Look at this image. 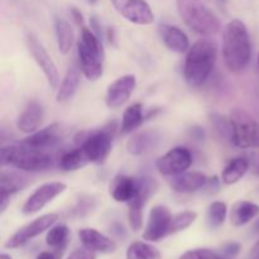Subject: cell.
Instances as JSON below:
<instances>
[{
    "label": "cell",
    "mask_w": 259,
    "mask_h": 259,
    "mask_svg": "<svg viewBox=\"0 0 259 259\" xmlns=\"http://www.w3.org/2000/svg\"><path fill=\"white\" fill-rule=\"evenodd\" d=\"M223 56L225 65L232 72H240L249 65L252 43L249 32L242 20L234 19L225 27Z\"/></svg>",
    "instance_id": "1"
},
{
    "label": "cell",
    "mask_w": 259,
    "mask_h": 259,
    "mask_svg": "<svg viewBox=\"0 0 259 259\" xmlns=\"http://www.w3.org/2000/svg\"><path fill=\"white\" fill-rule=\"evenodd\" d=\"M218 47L212 40L199 39L187 51L184 76L190 86L199 88L211 75L217 63Z\"/></svg>",
    "instance_id": "2"
},
{
    "label": "cell",
    "mask_w": 259,
    "mask_h": 259,
    "mask_svg": "<svg viewBox=\"0 0 259 259\" xmlns=\"http://www.w3.org/2000/svg\"><path fill=\"white\" fill-rule=\"evenodd\" d=\"M77 55L81 72L88 80L98 81L104 73V50L101 39L91 28H81L77 42Z\"/></svg>",
    "instance_id": "3"
},
{
    "label": "cell",
    "mask_w": 259,
    "mask_h": 259,
    "mask_svg": "<svg viewBox=\"0 0 259 259\" xmlns=\"http://www.w3.org/2000/svg\"><path fill=\"white\" fill-rule=\"evenodd\" d=\"M176 7L185 24L195 33L205 37L219 33V19L202 0H176Z\"/></svg>",
    "instance_id": "4"
},
{
    "label": "cell",
    "mask_w": 259,
    "mask_h": 259,
    "mask_svg": "<svg viewBox=\"0 0 259 259\" xmlns=\"http://www.w3.org/2000/svg\"><path fill=\"white\" fill-rule=\"evenodd\" d=\"M116 129V123L113 121L96 131L78 132L75 137V143L82 148L90 163L101 164L110 154Z\"/></svg>",
    "instance_id": "5"
},
{
    "label": "cell",
    "mask_w": 259,
    "mask_h": 259,
    "mask_svg": "<svg viewBox=\"0 0 259 259\" xmlns=\"http://www.w3.org/2000/svg\"><path fill=\"white\" fill-rule=\"evenodd\" d=\"M2 164L27 172H40L51 168L53 159L47 152L27 146H4L2 148Z\"/></svg>",
    "instance_id": "6"
},
{
    "label": "cell",
    "mask_w": 259,
    "mask_h": 259,
    "mask_svg": "<svg viewBox=\"0 0 259 259\" xmlns=\"http://www.w3.org/2000/svg\"><path fill=\"white\" fill-rule=\"evenodd\" d=\"M232 126V142L242 149H259V121L249 111L234 108L229 115Z\"/></svg>",
    "instance_id": "7"
},
{
    "label": "cell",
    "mask_w": 259,
    "mask_h": 259,
    "mask_svg": "<svg viewBox=\"0 0 259 259\" xmlns=\"http://www.w3.org/2000/svg\"><path fill=\"white\" fill-rule=\"evenodd\" d=\"M192 154L186 147H175L156 162L158 172L163 176L175 177L184 174L191 167Z\"/></svg>",
    "instance_id": "8"
},
{
    "label": "cell",
    "mask_w": 259,
    "mask_h": 259,
    "mask_svg": "<svg viewBox=\"0 0 259 259\" xmlns=\"http://www.w3.org/2000/svg\"><path fill=\"white\" fill-rule=\"evenodd\" d=\"M57 214H46L37 218V219L33 220L32 223H29V224L24 225V227H22L20 229H18L17 232L8 239V242L5 243V248H8V249H15V248L22 247V245H24L28 240L38 237V235H40L42 233H45L46 230H50L51 228L57 223Z\"/></svg>",
    "instance_id": "9"
},
{
    "label": "cell",
    "mask_w": 259,
    "mask_h": 259,
    "mask_svg": "<svg viewBox=\"0 0 259 259\" xmlns=\"http://www.w3.org/2000/svg\"><path fill=\"white\" fill-rule=\"evenodd\" d=\"M27 47L29 50L30 55H32L33 60L35 61L37 66L42 70L43 75L47 78L48 85L52 89H57L58 83H60V73H58L55 61L52 60V57L47 52L45 46L38 40V38L35 35L28 34Z\"/></svg>",
    "instance_id": "10"
},
{
    "label": "cell",
    "mask_w": 259,
    "mask_h": 259,
    "mask_svg": "<svg viewBox=\"0 0 259 259\" xmlns=\"http://www.w3.org/2000/svg\"><path fill=\"white\" fill-rule=\"evenodd\" d=\"M172 217L169 209L164 205H156L149 212L148 222L143 233V239L147 242H159L169 235Z\"/></svg>",
    "instance_id": "11"
},
{
    "label": "cell",
    "mask_w": 259,
    "mask_h": 259,
    "mask_svg": "<svg viewBox=\"0 0 259 259\" xmlns=\"http://www.w3.org/2000/svg\"><path fill=\"white\" fill-rule=\"evenodd\" d=\"M114 9L128 22L138 25L153 23L154 14L146 0H110Z\"/></svg>",
    "instance_id": "12"
},
{
    "label": "cell",
    "mask_w": 259,
    "mask_h": 259,
    "mask_svg": "<svg viewBox=\"0 0 259 259\" xmlns=\"http://www.w3.org/2000/svg\"><path fill=\"white\" fill-rule=\"evenodd\" d=\"M66 187H67L66 184L57 181L43 184L24 202V205H23V214L33 215L35 212L40 211L46 205L52 202L58 195L62 194L66 190Z\"/></svg>",
    "instance_id": "13"
},
{
    "label": "cell",
    "mask_w": 259,
    "mask_h": 259,
    "mask_svg": "<svg viewBox=\"0 0 259 259\" xmlns=\"http://www.w3.org/2000/svg\"><path fill=\"white\" fill-rule=\"evenodd\" d=\"M137 86L136 75H124L116 78L108 86L105 95V104L109 109L121 108L133 94Z\"/></svg>",
    "instance_id": "14"
},
{
    "label": "cell",
    "mask_w": 259,
    "mask_h": 259,
    "mask_svg": "<svg viewBox=\"0 0 259 259\" xmlns=\"http://www.w3.org/2000/svg\"><path fill=\"white\" fill-rule=\"evenodd\" d=\"M141 177L137 179V177L126 176V175H118L111 181L109 192L116 202L129 204L132 200L138 196L141 192Z\"/></svg>",
    "instance_id": "15"
},
{
    "label": "cell",
    "mask_w": 259,
    "mask_h": 259,
    "mask_svg": "<svg viewBox=\"0 0 259 259\" xmlns=\"http://www.w3.org/2000/svg\"><path fill=\"white\" fill-rule=\"evenodd\" d=\"M61 141V126L57 123H53L46 128L38 129L37 132L30 134L29 137L22 142L23 146H27L29 148L39 149V151H47L53 148L56 144Z\"/></svg>",
    "instance_id": "16"
},
{
    "label": "cell",
    "mask_w": 259,
    "mask_h": 259,
    "mask_svg": "<svg viewBox=\"0 0 259 259\" xmlns=\"http://www.w3.org/2000/svg\"><path fill=\"white\" fill-rule=\"evenodd\" d=\"M45 119V109L37 100H32L18 115L17 128L25 134H32L39 129Z\"/></svg>",
    "instance_id": "17"
},
{
    "label": "cell",
    "mask_w": 259,
    "mask_h": 259,
    "mask_svg": "<svg viewBox=\"0 0 259 259\" xmlns=\"http://www.w3.org/2000/svg\"><path fill=\"white\" fill-rule=\"evenodd\" d=\"M161 136L156 131H142L134 134L126 142V151L133 156H144L158 147Z\"/></svg>",
    "instance_id": "18"
},
{
    "label": "cell",
    "mask_w": 259,
    "mask_h": 259,
    "mask_svg": "<svg viewBox=\"0 0 259 259\" xmlns=\"http://www.w3.org/2000/svg\"><path fill=\"white\" fill-rule=\"evenodd\" d=\"M209 182V177L206 175L201 174V172H184V174L179 175V176L172 177L171 187L177 192L190 194V192H196L199 190L207 187Z\"/></svg>",
    "instance_id": "19"
},
{
    "label": "cell",
    "mask_w": 259,
    "mask_h": 259,
    "mask_svg": "<svg viewBox=\"0 0 259 259\" xmlns=\"http://www.w3.org/2000/svg\"><path fill=\"white\" fill-rule=\"evenodd\" d=\"M78 238L83 247L93 252L98 253H113L116 249V244L113 239L101 234L93 228H85L78 232Z\"/></svg>",
    "instance_id": "20"
},
{
    "label": "cell",
    "mask_w": 259,
    "mask_h": 259,
    "mask_svg": "<svg viewBox=\"0 0 259 259\" xmlns=\"http://www.w3.org/2000/svg\"><path fill=\"white\" fill-rule=\"evenodd\" d=\"M159 33L164 46L176 53H185L190 50V40L186 33L179 27L163 24L159 27Z\"/></svg>",
    "instance_id": "21"
},
{
    "label": "cell",
    "mask_w": 259,
    "mask_h": 259,
    "mask_svg": "<svg viewBox=\"0 0 259 259\" xmlns=\"http://www.w3.org/2000/svg\"><path fill=\"white\" fill-rule=\"evenodd\" d=\"M259 215V205L250 201L240 200L232 206L230 210V222L234 227H243L255 219Z\"/></svg>",
    "instance_id": "22"
},
{
    "label": "cell",
    "mask_w": 259,
    "mask_h": 259,
    "mask_svg": "<svg viewBox=\"0 0 259 259\" xmlns=\"http://www.w3.org/2000/svg\"><path fill=\"white\" fill-rule=\"evenodd\" d=\"M81 68H78L76 65H72L68 67L67 72H66L65 77H63L62 82H61L60 88L57 90V98L58 103H65L72 99L77 91L78 85H80L81 78Z\"/></svg>",
    "instance_id": "23"
},
{
    "label": "cell",
    "mask_w": 259,
    "mask_h": 259,
    "mask_svg": "<svg viewBox=\"0 0 259 259\" xmlns=\"http://www.w3.org/2000/svg\"><path fill=\"white\" fill-rule=\"evenodd\" d=\"M23 187L22 180L14 174L3 172L0 181V211L4 212L8 205L12 201V197Z\"/></svg>",
    "instance_id": "24"
},
{
    "label": "cell",
    "mask_w": 259,
    "mask_h": 259,
    "mask_svg": "<svg viewBox=\"0 0 259 259\" xmlns=\"http://www.w3.org/2000/svg\"><path fill=\"white\" fill-rule=\"evenodd\" d=\"M249 167V159H247L245 157H237V158H233L232 161L225 166L224 171H223V182L227 185L237 184L242 177H244V175L247 174Z\"/></svg>",
    "instance_id": "25"
},
{
    "label": "cell",
    "mask_w": 259,
    "mask_h": 259,
    "mask_svg": "<svg viewBox=\"0 0 259 259\" xmlns=\"http://www.w3.org/2000/svg\"><path fill=\"white\" fill-rule=\"evenodd\" d=\"M55 30L56 38H57L58 51H60L62 55H67L71 51V48H72L73 38H75L72 27H71V24L67 20L62 19V18H56Z\"/></svg>",
    "instance_id": "26"
},
{
    "label": "cell",
    "mask_w": 259,
    "mask_h": 259,
    "mask_svg": "<svg viewBox=\"0 0 259 259\" xmlns=\"http://www.w3.org/2000/svg\"><path fill=\"white\" fill-rule=\"evenodd\" d=\"M144 120V113H143V105L139 103L132 104L128 108L124 110L123 118H121V125L120 131L121 133L126 134L133 132L134 129L138 128Z\"/></svg>",
    "instance_id": "27"
},
{
    "label": "cell",
    "mask_w": 259,
    "mask_h": 259,
    "mask_svg": "<svg viewBox=\"0 0 259 259\" xmlns=\"http://www.w3.org/2000/svg\"><path fill=\"white\" fill-rule=\"evenodd\" d=\"M89 163L90 162H89L85 152L78 146L77 148L65 152L60 158V168L63 171H77Z\"/></svg>",
    "instance_id": "28"
},
{
    "label": "cell",
    "mask_w": 259,
    "mask_h": 259,
    "mask_svg": "<svg viewBox=\"0 0 259 259\" xmlns=\"http://www.w3.org/2000/svg\"><path fill=\"white\" fill-rule=\"evenodd\" d=\"M126 259H162V254L156 247L144 242H136L129 245Z\"/></svg>",
    "instance_id": "29"
},
{
    "label": "cell",
    "mask_w": 259,
    "mask_h": 259,
    "mask_svg": "<svg viewBox=\"0 0 259 259\" xmlns=\"http://www.w3.org/2000/svg\"><path fill=\"white\" fill-rule=\"evenodd\" d=\"M70 238V229L66 224L53 225L46 235V243L55 249H63Z\"/></svg>",
    "instance_id": "30"
},
{
    "label": "cell",
    "mask_w": 259,
    "mask_h": 259,
    "mask_svg": "<svg viewBox=\"0 0 259 259\" xmlns=\"http://www.w3.org/2000/svg\"><path fill=\"white\" fill-rule=\"evenodd\" d=\"M228 215V207L225 202L214 201L209 205L206 211V224L210 229H217L224 224Z\"/></svg>",
    "instance_id": "31"
},
{
    "label": "cell",
    "mask_w": 259,
    "mask_h": 259,
    "mask_svg": "<svg viewBox=\"0 0 259 259\" xmlns=\"http://www.w3.org/2000/svg\"><path fill=\"white\" fill-rule=\"evenodd\" d=\"M197 219V212L192 211V210H185V211L179 212V214L172 217L171 222V229H169V235L176 234V233L182 232V230L187 229L191 227Z\"/></svg>",
    "instance_id": "32"
},
{
    "label": "cell",
    "mask_w": 259,
    "mask_h": 259,
    "mask_svg": "<svg viewBox=\"0 0 259 259\" xmlns=\"http://www.w3.org/2000/svg\"><path fill=\"white\" fill-rule=\"evenodd\" d=\"M222 255L218 254L217 252L206 248H197V249H191L185 252L180 257V259H219Z\"/></svg>",
    "instance_id": "33"
},
{
    "label": "cell",
    "mask_w": 259,
    "mask_h": 259,
    "mask_svg": "<svg viewBox=\"0 0 259 259\" xmlns=\"http://www.w3.org/2000/svg\"><path fill=\"white\" fill-rule=\"evenodd\" d=\"M240 252V245L239 243H235V242H230V243H227V244H224L222 247V250H220V253H222V255L224 258H234L237 257L238 254H239Z\"/></svg>",
    "instance_id": "34"
},
{
    "label": "cell",
    "mask_w": 259,
    "mask_h": 259,
    "mask_svg": "<svg viewBox=\"0 0 259 259\" xmlns=\"http://www.w3.org/2000/svg\"><path fill=\"white\" fill-rule=\"evenodd\" d=\"M67 259H96V255L95 252L88 249V248H83V249H77L71 253Z\"/></svg>",
    "instance_id": "35"
},
{
    "label": "cell",
    "mask_w": 259,
    "mask_h": 259,
    "mask_svg": "<svg viewBox=\"0 0 259 259\" xmlns=\"http://www.w3.org/2000/svg\"><path fill=\"white\" fill-rule=\"evenodd\" d=\"M90 24H91V30H93L94 33H95L96 35H98L99 38H100V39H103V38H101V25H100V23H99V20L96 19L95 17H93L90 19Z\"/></svg>",
    "instance_id": "36"
},
{
    "label": "cell",
    "mask_w": 259,
    "mask_h": 259,
    "mask_svg": "<svg viewBox=\"0 0 259 259\" xmlns=\"http://www.w3.org/2000/svg\"><path fill=\"white\" fill-rule=\"evenodd\" d=\"M72 17H73V19H75L76 24L80 25L81 28L85 27V25H83V17H82V14H81V12H78V10L76 9V8H73V9H72Z\"/></svg>",
    "instance_id": "37"
},
{
    "label": "cell",
    "mask_w": 259,
    "mask_h": 259,
    "mask_svg": "<svg viewBox=\"0 0 259 259\" xmlns=\"http://www.w3.org/2000/svg\"><path fill=\"white\" fill-rule=\"evenodd\" d=\"M249 257L252 259H259V239L257 240V243L253 245L252 249H250Z\"/></svg>",
    "instance_id": "38"
},
{
    "label": "cell",
    "mask_w": 259,
    "mask_h": 259,
    "mask_svg": "<svg viewBox=\"0 0 259 259\" xmlns=\"http://www.w3.org/2000/svg\"><path fill=\"white\" fill-rule=\"evenodd\" d=\"M35 259H57L55 257V254L51 252H42L38 254V257Z\"/></svg>",
    "instance_id": "39"
},
{
    "label": "cell",
    "mask_w": 259,
    "mask_h": 259,
    "mask_svg": "<svg viewBox=\"0 0 259 259\" xmlns=\"http://www.w3.org/2000/svg\"><path fill=\"white\" fill-rule=\"evenodd\" d=\"M253 230H254V232L257 233V234H259V219L254 223V225H253Z\"/></svg>",
    "instance_id": "40"
},
{
    "label": "cell",
    "mask_w": 259,
    "mask_h": 259,
    "mask_svg": "<svg viewBox=\"0 0 259 259\" xmlns=\"http://www.w3.org/2000/svg\"><path fill=\"white\" fill-rule=\"evenodd\" d=\"M0 259H13V258L10 257V255H8V254H4V253H3V254L0 255Z\"/></svg>",
    "instance_id": "41"
},
{
    "label": "cell",
    "mask_w": 259,
    "mask_h": 259,
    "mask_svg": "<svg viewBox=\"0 0 259 259\" xmlns=\"http://www.w3.org/2000/svg\"><path fill=\"white\" fill-rule=\"evenodd\" d=\"M255 169H257V172H258V174H259V162H258V164H257V166H255Z\"/></svg>",
    "instance_id": "42"
},
{
    "label": "cell",
    "mask_w": 259,
    "mask_h": 259,
    "mask_svg": "<svg viewBox=\"0 0 259 259\" xmlns=\"http://www.w3.org/2000/svg\"><path fill=\"white\" fill-rule=\"evenodd\" d=\"M219 259H228V258H224V257H223V255H222V257H220Z\"/></svg>",
    "instance_id": "43"
},
{
    "label": "cell",
    "mask_w": 259,
    "mask_h": 259,
    "mask_svg": "<svg viewBox=\"0 0 259 259\" xmlns=\"http://www.w3.org/2000/svg\"><path fill=\"white\" fill-rule=\"evenodd\" d=\"M258 67H259V55H258Z\"/></svg>",
    "instance_id": "44"
}]
</instances>
